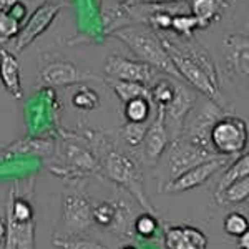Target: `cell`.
Listing matches in <instances>:
<instances>
[{
  "label": "cell",
  "instance_id": "obj_1",
  "mask_svg": "<svg viewBox=\"0 0 249 249\" xmlns=\"http://www.w3.org/2000/svg\"><path fill=\"white\" fill-rule=\"evenodd\" d=\"M179 78L206 98L219 103V77L210 55L191 38L161 37Z\"/></svg>",
  "mask_w": 249,
  "mask_h": 249
},
{
  "label": "cell",
  "instance_id": "obj_2",
  "mask_svg": "<svg viewBox=\"0 0 249 249\" xmlns=\"http://www.w3.org/2000/svg\"><path fill=\"white\" fill-rule=\"evenodd\" d=\"M113 37L130 48L140 62L148 63L156 71H163V73L170 75L171 78L181 80L163 45L161 37H158L150 27L124 25L113 32Z\"/></svg>",
  "mask_w": 249,
  "mask_h": 249
},
{
  "label": "cell",
  "instance_id": "obj_3",
  "mask_svg": "<svg viewBox=\"0 0 249 249\" xmlns=\"http://www.w3.org/2000/svg\"><path fill=\"white\" fill-rule=\"evenodd\" d=\"M248 143V122L234 115H224L213 124L210 133L211 150L219 156L236 158L243 155Z\"/></svg>",
  "mask_w": 249,
  "mask_h": 249
},
{
  "label": "cell",
  "instance_id": "obj_4",
  "mask_svg": "<svg viewBox=\"0 0 249 249\" xmlns=\"http://www.w3.org/2000/svg\"><path fill=\"white\" fill-rule=\"evenodd\" d=\"M221 116H224V111H223V108L219 107V103L206 98V102H204L201 107L191 108V111L188 113L186 118H184L183 130L179 136H183L188 142L204 148V150L213 151L211 144H210V133H211L213 124L218 122ZM213 153H214V151H213Z\"/></svg>",
  "mask_w": 249,
  "mask_h": 249
},
{
  "label": "cell",
  "instance_id": "obj_5",
  "mask_svg": "<svg viewBox=\"0 0 249 249\" xmlns=\"http://www.w3.org/2000/svg\"><path fill=\"white\" fill-rule=\"evenodd\" d=\"M105 171L113 181L122 184L126 190H130L136 196L140 203L143 204L150 213H153V208L148 203L146 196L143 193V176L138 164L126 155H122L118 151H110L105 158Z\"/></svg>",
  "mask_w": 249,
  "mask_h": 249
},
{
  "label": "cell",
  "instance_id": "obj_6",
  "mask_svg": "<svg viewBox=\"0 0 249 249\" xmlns=\"http://www.w3.org/2000/svg\"><path fill=\"white\" fill-rule=\"evenodd\" d=\"M219 155H214L213 151H208L204 148L198 146V144L188 142L186 138L179 136V138L173 140L171 144H168V175H170V181L183 175L190 168L196 166V164L213 160ZM168 181V183H170Z\"/></svg>",
  "mask_w": 249,
  "mask_h": 249
},
{
  "label": "cell",
  "instance_id": "obj_7",
  "mask_svg": "<svg viewBox=\"0 0 249 249\" xmlns=\"http://www.w3.org/2000/svg\"><path fill=\"white\" fill-rule=\"evenodd\" d=\"M62 10V5L57 2H45L43 5L37 7L30 17L25 18L23 25L20 27L18 34L14 38V48L15 52H23L27 47L37 40L40 35L52 25L57 15Z\"/></svg>",
  "mask_w": 249,
  "mask_h": 249
},
{
  "label": "cell",
  "instance_id": "obj_8",
  "mask_svg": "<svg viewBox=\"0 0 249 249\" xmlns=\"http://www.w3.org/2000/svg\"><path fill=\"white\" fill-rule=\"evenodd\" d=\"M195 103H196V96L190 88L179 82H175V95H173V100L168 105L163 107L164 124H166V130L170 133L171 140L179 138L184 118L191 111V108L195 107Z\"/></svg>",
  "mask_w": 249,
  "mask_h": 249
},
{
  "label": "cell",
  "instance_id": "obj_9",
  "mask_svg": "<svg viewBox=\"0 0 249 249\" xmlns=\"http://www.w3.org/2000/svg\"><path fill=\"white\" fill-rule=\"evenodd\" d=\"M232 158H226V156H216L213 160L203 161L196 166L190 168L188 171H184L183 175H179L178 178H175L173 181L166 183L164 191L168 193H183V191H190L195 188L201 186L203 183H206L213 175H216L218 171H221L223 168H226L230 164Z\"/></svg>",
  "mask_w": 249,
  "mask_h": 249
},
{
  "label": "cell",
  "instance_id": "obj_10",
  "mask_svg": "<svg viewBox=\"0 0 249 249\" xmlns=\"http://www.w3.org/2000/svg\"><path fill=\"white\" fill-rule=\"evenodd\" d=\"M107 77L110 80H122V82H136L148 85L153 80L156 70L148 63L140 62V60H130L120 57V55H111L105 62Z\"/></svg>",
  "mask_w": 249,
  "mask_h": 249
},
{
  "label": "cell",
  "instance_id": "obj_11",
  "mask_svg": "<svg viewBox=\"0 0 249 249\" xmlns=\"http://www.w3.org/2000/svg\"><path fill=\"white\" fill-rule=\"evenodd\" d=\"M170 142H171V138L166 130V124H164L163 107H156V116L153 122L150 123V126H148L146 135H144V140H143L144 158L151 164L156 163L161 158V155L164 151H166Z\"/></svg>",
  "mask_w": 249,
  "mask_h": 249
},
{
  "label": "cell",
  "instance_id": "obj_12",
  "mask_svg": "<svg viewBox=\"0 0 249 249\" xmlns=\"http://www.w3.org/2000/svg\"><path fill=\"white\" fill-rule=\"evenodd\" d=\"M95 77L85 71H80L73 63L68 62H53L48 63L40 73V82L48 87H68L75 83H82Z\"/></svg>",
  "mask_w": 249,
  "mask_h": 249
},
{
  "label": "cell",
  "instance_id": "obj_13",
  "mask_svg": "<svg viewBox=\"0 0 249 249\" xmlns=\"http://www.w3.org/2000/svg\"><path fill=\"white\" fill-rule=\"evenodd\" d=\"M224 53L231 70L249 82V38L246 35H230L224 40Z\"/></svg>",
  "mask_w": 249,
  "mask_h": 249
},
{
  "label": "cell",
  "instance_id": "obj_14",
  "mask_svg": "<svg viewBox=\"0 0 249 249\" xmlns=\"http://www.w3.org/2000/svg\"><path fill=\"white\" fill-rule=\"evenodd\" d=\"M0 83L12 98L20 100L23 96L20 63L17 57L3 47H0Z\"/></svg>",
  "mask_w": 249,
  "mask_h": 249
},
{
  "label": "cell",
  "instance_id": "obj_15",
  "mask_svg": "<svg viewBox=\"0 0 249 249\" xmlns=\"http://www.w3.org/2000/svg\"><path fill=\"white\" fill-rule=\"evenodd\" d=\"M91 210L85 198L80 195H70L63 201V219L71 231L87 230L91 223Z\"/></svg>",
  "mask_w": 249,
  "mask_h": 249
},
{
  "label": "cell",
  "instance_id": "obj_16",
  "mask_svg": "<svg viewBox=\"0 0 249 249\" xmlns=\"http://www.w3.org/2000/svg\"><path fill=\"white\" fill-rule=\"evenodd\" d=\"M168 249H206V236L199 230L179 226L166 230Z\"/></svg>",
  "mask_w": 249,
  "mask_h": 249
},
{
  "label": "cell",
  "instance_id": "obj_17",
  "mask_svg": "<svg viewBox=\"0 0 249 249\" xmlns=\"http://www.w3.org/2000/svg\"><path fill=\"white\" fill-rule=\"evenodd\" d=\"M191 15L196 18L199 29H206L211 23L218 22L223 9L228 7L226 0H188Z\"/></svg>",
  "mask_w": 249,
  "mask_h": 249
},
{
  "label": "cell",
  "instance_id": "obj_18",
  "mask_svg": "<svg viewBox=\"0 0 249 249\" xmlns=\"http://www.w3.org/2000/svg\"><path fill=\"white\" fill-rule=\"evenodd\" d=\"M111 88L116 93L120 100L123 102V105L130 100H135V98H148L151 100V95H150V88L148 85H143V83H136V82H122V80H110Z\"/></svg>",
  "mask_w": 249,
  "mask_h": 249
},
{
  "label": "cell",
  "instance_id": "obj_19",
  "mask_svg": "<svg viewBox=\"0 0 249 249\" xmlns=\"http://www.w3.org/2000/svg\"><path fill=\"white\" fill-rule=\"evenodd\" d=\"M249 176V153H243L239 156H236V160L232 163H230V166L226 168L223 178L219 179V186L216 195L221 193L226 186H230L231 183L238 181L241 178H246Z\"/></svg>",
  "mask_w": 249,
  "mask_h": 249
},
{
  "label": "cell",
  "instance_id": "obj_20",
  "mask_svg": "<svg viewBox=\"0 0 249 249\" xmlns=\"http://www.w3.org/2000/svg\"><path fill=\"white\" fill-rule=\"evenodd\" d=\"M221 204H239L249 199V176L241 178L238 181L231 183L223 191L216 195Z\"/></svg>",
  "mask_w": 249,
  "mask_h": 249
},
{
  "label": "cell",
  "instance_id": "obj_21",
  "mask_svg": "<svg viewBox=\"0 0 249 249\" xmlns=\"http://www.w3.org/2000/svg\"><path fill=\"white\" fill-rule=\"evenodd\" d=\"M153 102L148 98H135L124 103V118L126 122L143 123L150 122L151 111H153Z\"/></svg>",
  "mask_w": 249,
  "mask_h": 249
},
{
  "label": "cell",
  "instance_id": "obj_22",
  "mask_svg": "<svg viewBox=\"0 0 249 249\" xmlns=\"http://www.w3.org/2000/svg\"><path fill=\"white\" fill-rule=\"evenodd\" d=\"M151 102L155 107H164L173 100L175 95V78H161L150 88Z\"/></svg>",
  "mask_w": 249,
  "mask_h": 249
},
{
  "label": "cell",
  "instance_id": "obj_23",
  "mask_svg": "<svg viewBox=\"0 0 249 249\" xmlns=\"http://www.w3.org/2000/svg\"><path fill=\"white\" fill-rule=\"evenodd\" d=\"M199 29L196 18L191 14H175L171 20V30L181 38H191L195 30Z\"/></svg>",
  "mask_w": 249,
  "mask_h": 249
},
{
  "label": "cell",
  "instance_id": "obj_24",
  "mask_svg": "<svg viewBox=\"0 0 249 249\" xmlns=\"http://www.w3.org/2000/svg\"><path fill=\"white\" fill-rule=\"evenodd\" d=\"M150 126V122H143V123H133V122H126V124L123 126L122 135L130 146H138L143 143L146 130Z\"/></svg>",
  "mask_w": 249,
  "mask_h": 249
},
{
  "label": "cell",
  "instance_id": "obj_25",
  "mask_svg": "<svg viewBox=\"0 0 249 249\" xmlns=\"http://www.w3.org/2000/svg\"><path fill=\"white\" fill-rule=\"evenodd\" d=\"M249 228V221L244 214L241 213H230V214L224 218V231L226 234L232 236V238H239L244 231Z\"/></svg>",
  "mask_w": 249,
  "mask_h": 249
},
{
  "label": "cell",
  "instance_id": "obj_26",
  "mask_svg": "<svg viewBox=\"0 0 249 249\" xmlns=\"http://www.w3.org/2000/svg\"><path fill=\"white\" fill-rule=\"evenodd\" d=\"M20 30V23L12 18L9 12H0V45L7 43L9 40L15 38Z\"/></svg>",
  "mask_w": 249,
  "mask_h": 249
},
{
  "label": "cell",
  "instance_id": "obj_27",
  "mask_svg": "<svg viewBox=\"0 0 249 249\" xmlns=\"http://www.w3.org/2000/svg\"><path fill=\"white\" fill-rule=\"evenodd\" d=\"M118 214H120L118 210H116L113 204H110V203L98 204V206L91 211V216H93V219L100 224V226H110Z\"/></svg>",
  "mask_w": 249,
  "mask_h": 249
},
{
  "label": "cell",
  "instance_id": "obj_28",
  "mask_svg": "<svg viewBox=\"0 0 249 249\" xmlns=\"http://www.w3.org/2000/svg\"><path fill=\"white\" fill-rule=\"evenodd\" d=\"M73 105L77 108H83V110H93V108L98 105V95L95 93L90 88H83V90H78L77 93L71 98Z\"/></svg>",
  "mask_w": 249,
  "mask_h": 249
},
{
  "label": "cell",
  "instance_id": "obj_29",
  "mask_svg": "<svg viewBox=\"0 0 249 249\" xmlns=\"http://www.w3.org/2000/svg\"><path fill=\"white\" fill-rule=\"evenodd\" d=\"M53 244L60 249H108L103 244L93 243V241L87 239H60L55 238Z\"/></svg>",
  "mask_w": 249,
  "mask_h": 249
},
{
  "label": "cell",
  "instance_id": "obj_30",
  "mask_svg": "<svg viewBox=\"0 0 249 249\" xmlns=\"http://www.w3.org/2000/svg\"><path fill=\"white\" fill-rule=\"evenodd\" d=\"M156 228H158V223L153 218V214H142L138 219L135 221V230L142 238H151L155 234Z\"/></svg>",
  "mask_w": 249,
  "mask_h": 249
},
{
  "label": "cell",
  "instance_id": "obj_31",
  "mask_svg": "<svg viewBox=\"0 0 249 249\" xmlns=\"http://www.w3.org/2000/svg\"><path fill=\"white\" fill-rule=\"evenodd\" d=\"M171 20H173V15L170 12L158 9V10H155L153 14H150L148 23L158 30H171Z\"/></svg>",
  "mask_w": 249,
  "mask_h": 249
},
{
  "label": "cell",
  "instance_id": "obj_32",
  "mask_svg": "<svg viewBox=\"0 0 249 249\" xmlns=\"http://www.w3.org/2000/svg\"><path fill=\"white\" fill-rule=\"evenodd\" d=\"M124 5H161V3L188 2V0H120Z\"/></svg>",
  "mask_w": 249,
  "mask_h": 249
},
{
  "label": "cell",
  "instance_id": "obj_33",
  "mask_svg": "<svg viewBox=\"0 0 249 249\" xmlns=\"http://www.w3.org/2000/svg\"><path fill=\"white\" fill-rule=\"evenodd\" d=\"M9 15H10L12 18H15V20H17V22L20 23L23 18L27 17V7L23 5V3L18 0L17 3H14V5H12L10 9H9Z\"/></svg>",
  "mask_w": 249,
  "mask_h": 249
},
{
  "label": "cell",
  "instance_id": "obj_34",
  "mask_svg": "<svg viewBox=\"0 0 249 249\" xmlns=\"http://www.w3.org/2000/svg\"><path fill=\"white\" fill-rule=\"evenodd\" d=\"M238 249H249V228L238 238Z\"/></svg>",
  "mask_w": 249,
  "mask_h": 249
},
{
  "label": "cell",
  "instance_id": "obj_35",
  "mask_svg": "<svg viewBox=\"0 0 249 249\" xmlns=\"http://www.w3.org/2000/svg\"><path fill=\"white\" fill-rule=\"evenodd\" d=\"M5 236H7V224L2 216H0V244L5 241Z\"/></svg>",
  "mask_w": 249,
  "mask_h": 249
},
{
  "label": "cell",
  "instance_id": "obj_36",
  "mask_svg": "<svg viewBox=\"0 0 249 249\" xmlns=\"http://www.w3.org/2000/svg\"><path fill=\"white\" fill-rule=\"evenodd\" d=\"M244 153H249V122H248V143H246V150Z\"/></svg>",
  "mask_w": 249,
  "mask_h": 249
},
{
  "label": "cell",
  "instance_id": "obj_37",
  "mask_svg": "<svg viewBox=\"0 0 249 249\" xmlns=\"http://www.w3.org/2000/svg\"><path fill=\"white\" fill-rule=\"evenodd\" d=\"M45 2H57V3H58L60 0H43V3H45Z\"/></svg>",
  "mask_w": 249,
  "mask_h": 249
},
{
  "label": "cell",
  "instance_id": "obj_38",
  "mask_svg": "<svg viewBox=\"0 0 249 249\" xmlns=\"http://www.w3.org/2000/svg\"><path fill=\"white\" fill-rule=\"evenodd\" d=\"M123 249H135V248H133V246H124Z\"/></svg>",
  "mask_w": 249,
  "mask_h": 249
}]
</instances>
